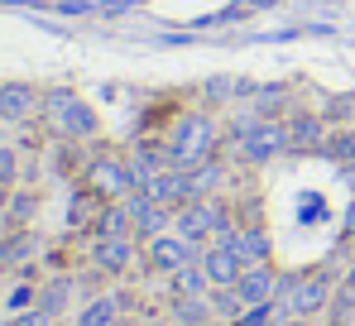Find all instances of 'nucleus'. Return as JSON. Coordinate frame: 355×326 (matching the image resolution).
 Masks as SVG:
<instances>
[{"label": "nucleus", "instance_id": "nucleus-17", "mask_svg": "<svg viewBox=\"0 0 355 326\" xmlns=\"http://www.w3.org/2000/svg\"><path fill=\"white\" fill-rule=\"evenodd\" d=\"M72 326H120V293H101V298L82 302Z\"/></svg>", "mask_w": 355, "mask_h": 326}, {"label": "nucleus", "instance_id": "nucleus-19", "mask_svg": "<svg viewBox=\"0 0 355 326\" xmlns=\"http://www.w3.org/2000/svg\"><path fill=\"white\" fill-rule=\"evenodd\" d=\"M34 250H39V235L24 230V225H15V235L0 240V264H5V269H19V264L34 259Z\"/></svg>", "mask_w": 355, "mask_h": 326}, {"label": "nucleus", "instance_id": "nucleus-14", "mask_svg": "<svg viewBox=\"0 0 355 326\" xmlns=\"http://www.w3.org/2000/svg\"><path fill=\"white\" fill-rule=\"evenodd\" d=\"M202 269L211 278V288H236V278L245 273V264H240V255L231 245L211 240V245H202Z\"/></svg>", "mask_w": 355, "mask_h": 326}, {"label": "nucleus", "instance_id": "nucleus-3", "mask_svg": "<svg viewBox=\"0 0 355 326\" xmlns=\"http://www.w3.org/2000/svg\"><path fill=\"white\" fill-rule=\"evenodd\" d=\"M331 278L317 269V273H284V293H279V307L284 317H322L327 302H331Z\"/></svg>", "mask_w": 355, "mask_h": 326}, {"label": "nucleus", "instance_id": "nucleus-24", "mask_svg": "<svg viewBox=\"0 0 355 326\" xmlns=\"http://www.w3.org/2000/svg\"><path fill=\"white\" fill-rule=\"evenodd\" d=\"M211 312H216V322H236L245 312V302H240L236 288H211Z\"/></svg>", "mask_w": 355, "mask_h": 326}, {"label": "nucleus", "instance_id": "nucleus-10", "mask_svg": "<svg viewBox=\"0 0 355 326\" xmlns=\"http://www.w3.org/2000/svg\"><path fill=\"white\" fill-rule=\"evenodd\" d=\"M236 293L245 307H259V302H279V293H284V273L274 269V264H250V269L236 278Z\"/></svg>", "mask_w": 355, "mask_h": 326}, {"label": "nucleus", "instance_id": "nucleus-6", "mask_svg": "<svg viewBox=\"0 0 355 326\" xmlns=\"http://www.w3.org/2000/svg\"><path fill=\"white\" fill-rule=\"evenodd\" d=\"M279 154H288V125L284 120H259L245 139H236V159L250 163V168H264V163H274Z\"/></svg>", "mask_w": 355, "mask_h": 326}, {"label": "nucleus", "instance_id": "nucleus-16", "mask_svg": "<svg viewBox=\"0 0 355 326\" xmlns=\"http://www.w3.org/2000/svg\"><path fill=\"white\" fill-rule=\"evenodd\" d=\"M168 322L173 326H221L211 312V293L207 298H173L168 302Z\"/></svg>", "mask_w": 355, "mask_h": 326}, {"label": "nucleus", "instance_id": "nucleus-2", "mask_svg": "<svg viewBox=\"0 0 355 326\" xmlns=\"http://www.w3.org/2000/svg\"><path fill=\"white\" fill-rule=\"evenodd\" d=\"M39 115L49 120V130H53L58 139H67V144H82V139H96V135H101V115L87 106L72 87H49Z\"/></svg>", "mask_w": 355, "mask_h": 326}, {"label": "nucleus", "instance_id": "nucleus-25", "mask_svg": "<svg viewBox=\"0 0 355 326\" xmlns=\"http://www.w3.org/2000/svg\"><path fill=\"white\" fill-rule=\"evenodd\" d=\"M39 212V197L34 192H10V202H5V216L10 225H29V216Z\"/></svg>", "mask_w": 355, "mask_h": 326}, {"label": "nucleus", "instance_id": "nucleus-26", "mask_svg": "<svg viewBox=\"0 0 355 326\" xmlns=\"http://www.w3.org/2000/svg\"><path fill=\"white\" fill-rule=\"evenodd\" d=\"M5 307H10V317H15V312L39 307V288H34V283H15V288H10V298H5Z\"/></svg>", "mask_w": 355, "mask_h": 326}, {"label": "nucleus", "instance_id": "nucleus-21", "mask_svg": "<svg viewBox=\"0 0 355 326\" xmlns=\"http://www.w3.org/2000/svg\"><path fill=\"white\" fill-rule=\"evenodd\" d=\"M96 235H130V212H125V202H101L96 225H92V240H96Z\"/></svg>", "mask_w": 355, "mask_h": 326}, {"label": "nucleus", "instance_id": "nucleus-4", "mask_svg": "<svg viewBox=\"0 0 355 326\" xmlns=\"http://www.w3.org/2000/svg\"><path fill=\"white\" fill-rule=\"evenodd\" d=\"M82 187L96 197V202H125L135 192V178H130V163L125 154H96L82 173Z\"/></svg>", "mask_w": 355, "mask_h": 326}, {"label": "nucleus", "instance_id": "nucleus-5", "mask_svg": "<svg viewBox=\"0 0 355 326\" xmlns=\"http://www.w3.org/2000/svg\"><path fill=\"white\" fill-rule=\"evenodd\" d=\"M139 259H144V269H149V273L168 278V273H178L182 264L202 259V250H197L192 240H182L178 230H164V235H154V240H144V245H139Z\"/></svg>", "mask_w": 355, "mask_h": 326}, {"label": "nucleus", "instance_id": "nucleus-22", "mask_svg": "<svg viewBox=\"0 0 355 326\" xmlns=\"http://www.w3.org/2000/svg\"><path fill=\"white\" fill-rule=\"evenodd\" d=\"M322 154H327L331 163H341V168H346V163H355V125L331 130V135H327V144H322Z\"/></svg>", "mask_w": 355, "mask_h": 326}, {"label": "nucleus", "instance_id": "nucleus-9", "mask_svg": "<svg viewBox=\"0 0 355 326\" xmlns=\"http://www.w3.org/2000/svg\"><path fill=\"white\" fill-rule=\"evenodd\" d=\"M284 125H288V154H322V144L331 135L327 115H317V110H293Z\"/></svg>", "mask_w": 355, "mask_h": 326}, {"label": "nucleus", "instance_id": "nucleus-33", "mask_svg": "<svg viewBox=\"0 0 355 326\" xmlns=\"http://www.w3.org/2000/svg\"><path fill=\"white\" fill-rule=\"evenodd\" d=\"M351 197H355V182H351Z\"/></svg>", "mask_w": 355, "mask_h": 326}, {"label": "nucleus", "instance_id": "nucleus-13", "mask_svg": "<svg viewBox=\"0 0 355 326\" xmlns=\"http://www.w3.org/2000/svg\"><path fill=\"white\" fill-rule=\"evenodd\" d=\"M226 245L240 255V264H245V269H250V264H269V259H274V240H269V230H264L259 221L236 225V235H231Z\"/></svg>", "mask_w": 355, "mask_h": 326}, {"label": "nucleus", "instance_id": "nucleus-15", "mask_svg": "<svg viewBox=\"0 0 355 326\" xmlns=\"http://www.w3.org/2000/svg\"><path fill=\"white\" fill-rule=\"evenodd\" d=\"M245 96H254V87L245 82V77H211L207 87H202V101L207 110H221V106H236Z\"/></svg>", "mask_w": 355, "mask_h": 326}, {"label": "nucleus", "instance_id": "nucleus-11", "mask_svg": "<svg viewBox=\"0 0 355 326\" xmlns=\"http://www.w3.org/2000/svg\"><path fill=\"white\" fill-rule=\"evenodd\" d=\"M44 110V92L29 82H0V120L5 125H24L29 115Z\"/></svg>", "mask_w": 355, "mask_h": 326}, {"label": "nucleus", "instance_id": "nucleus-27", "mask_svg": "<svg viewBox=\"0 0 355 326\" xmlns=\"http://www.w3.org/2000/svg\"><path fill=\"white\" fill-rule=\"evenodd\" d=\"M15 182H19V154L0 144V187H15Z\"/></svg>", "mask_w": 355, "mask_h": 326}, {"label": "nucleus", "instance_id": "nucleus-28", "mask_svg": "<svg viewBox=\"0 0 355 326\" xmlns=\"http://www.w3.org/2000/svg\"><path fill=\"white\" fill-rule=\"evenodd\" d=\"M5 326H58V317H49L44 307H29V312H15Z\"/></svg>", "mask_w": 355, "mask_h": 326}, {"label": "nucleus", "instance_id": "nucleus-18", "mask_svg": "<svg viewBox=\"0 0 355 326\" xmlns=\"http://www.w3.org/2000/svg\"><path fill=\"white\" fill-rule=\"evenodd\" d=\"M168 293L173 298H207L211 293V278L202 269V259H192V264H182L178 273H168Z\"/></svg>", "mask_w": 355, "mask_h": 326}, {"label": "nucleus", "instance_id": "nucleus-34", "mask_svg": "<svg viewBox=\"0 0 355 326\" xmlns=\"http://www.w3.org/2000/svg\"><path fill=\"white\" fill-rule=\"evenodd\" d=\"M351 125H355V120H351Z\"/></svg>", "mask_w": 355, "mask_h": 326}, {"label": "nucleus", "instance_id": "nucleus-1", "mask_svg": "<svg viewBox=\"0 0 355 326\" xmlns=\"http://www.w3.org/2000/svg\"><path fill=\"white\" fill-rule=\"evenodd\" d=\"M221 144H226V130L216 125V110H182L178 115V125L164 135V159L168 168H197V163L216 159L221 154Z\"/></svg>", "mask_w": 355, "mask_h": 326}, {"label": "nucleus", "instance_id": "nucleus-8", "mask_svg": "<svg viewBox=\"0 0 355 326\" xmlns=\"http://www.w3.org/2000/svg\"><path fill=\"white\" fill-rule=\"evenodd\" d=\"M135 259H139V240L135 235H96L92 240V269L111 273V278L130 273Z\"/></svg>", "mask_w": 355, "mask_h": 326}, {"label": "nucleus", "instance_id": "nucleus-32", "mask_svg": "<svg viewBox=\"0 0 355 326\" xmlns=\"http://www.w3.org/2000/svg\"><path fill=\"white\" fill-rule=\"evenodd\" d=\"M10 192H15V187H0V212H5V202H10Z\"/></svg>", "mask_w": 355, "mask_h": 326}, {"label": "nucleus", "instance_id": "nucleus-29", "mask_svg": "<svg viewBox=\"0 0 355 326\" xmlns=\"http://www.w3.org/2000/svg\"><path fill=\"white\" fill-rule=\"evenodd\" d=\"M120 326H173L168 317H135V322H120Z\"/></svg>", "mask_w": 355, "mask_h": 326}, {"label": "nucleus", "instance_id": "nucleus-31", "mask_svg": "<svg viewBox=\"0 0 355 326\" xmlns=\"http://www.w3.org/2000/svg\"><path fill=\"white\" fill-rule=\"evenodd\" d=\"M341 288H355V264L346 269V278H341Z\"/></svg>", "mask_w": 355, "mask_h": 326}, {"label": "nucleus", "instance_id": "nucleus-20", "mask_svg": "<svg viewBox=\"0 0 355 326\" xmlns=\"http://www.w3.org/2000/svg\"><path fill=\"white\" fill-rule=\"evenodd\" d=\"M72 288H77L72 278H49V283L39 288V307H44L49 317H62V312L72 307Z\"/></svg>", "mask_w": 355, "mask_h": 326}, {"label": "nucleus", "instance_id": "nucleus-12", "mask_svg": "<svg viewBox=\"0 0 355 326\" xmlns=\"http://www.w3.org/2000/svg\"><path fill=\"white\" fill-rule=\"evenodd\" d=\"M231 187V163L221 159H207L197 168H187V202H202V197H221Z\"/></svg>", "mask_w": 355, "mask_h": 326}, {"label": "nucleus", "instance_id": "nucleus-23", "mask_svg": "<svg viewBox=\"0 0 355 326\" xmlns=\"http://www.w3.org/2000/svg\"><path fill=\"white\" fill-rule=\"evenodd\" d=\"M231 326H284V307L279 302H259V307H245Z\"/></svg>", "mask_w": 355, "mask_h": 326}, {"label": "nucleus", "instance_id": "nucleus-7", "mask_svg": "<svg viewBox=\"0 0 355 326\" xmlns=\"http://www.w3.org/2000/svg\"><path fill=\"white\" fill-rule=\"evenodd\" d=\"M125 212H130V235L144 245V240H154V235H164V230H173V207H164V202H154L149 192H130L125 197Z\"/></svg>", "mask_w": 355, "mask_h": 326}, {"label": "nucleus", "instance_id": "nucleus-30", "mask_svg": "<svg viewBox=\"0 0 355 326\" xmlns=\"http://www.w3.org/2000/svg\"><path fill=\"white\" fill-rule=\"evenodd\" d=\"M346 235L355 240V197H351V207H346Z\"/></svg>", "mask_w": 355, "mask_h": 326}]
</instances>
